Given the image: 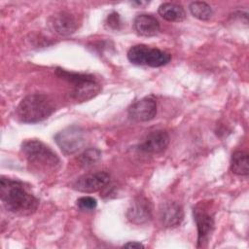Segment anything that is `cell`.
I'll use <instances>...</instances> for the list:
<instances>
[{"label":"cell","mask_w":249,"mask_h":249,"mask_svg":"<svg viewBox=\"0 0 249 249\" xmlns=\"http://www.w3.org/2000/svg\"><path fill=\"white\" fill-rule=\"evenodd\" d=\"M0 198L4 207L18 216L33 214L39 205L38 198L18 180L2 176L0 179Z\"/></svg>","instance_id":"6da1fadb"},{"label":"cell","mask_w":249,"mask_h":249,"mask_svg":"<svg viewBox=\"0 0 249 249\" xmlns=\"http://www.w3.org/2000/svg\"><path fill=\"white\" fill-rule=\"evenodd\" d=\"M55 110L53 101L43 93L26 95L17 107V117L24 124H35L49 118Z\"/></svg>","instance_id":"7a4b0ae2"},{"label":"cell","mask_w":249,"mask_h":249,"mask_svg":"<svg viewBox=\"0 0 249 249\" xmlns=\"http://www.w3.org/2000/svg\"><path fill=\"white\" fill-rule=\"evenodd\" d=\"M20 151L28 163L39 170H53L59 164L57 155L40 140L28 139L23 141Z\"/></svg>","instance_id":"3957f363"},{"label":"cell","mask_w":249,"mask_h":249,"mask_svg":"<svg viewBox=\"0 0 249 249\" xmlns=\"http://www.w3.org/2000/svg\"><path fill=\"white\" fill-rule=\"evenodd\" d=\"M55 73L58 77L73 85L71 94L72 97L78 102L88 101L96 96L101 90L100 85L91 75L69 72L61 68H56Z\"/></svg>","instance_id":"277c9868"},{"label":"cell","mask_w":249,"mask_h":249,"mask_svg":"<svg viewBox=\"0 0 249 249\" xmlns=\"http://www.w3.org/2000/svg\"><path fill=\"white\" fill-rule=\"evenodd\" d=\"M127 58L135 65L161 67L171 60V54L158 48L138 44L128 50Z\"/></svg>","instance_id":"5b68a950"},{"label":"cell","mask_w":249,"mask_h":249,"mask_svg":"<svg viewBox=\"0 0 249 249\" xmlns=\"http://www.w3.org/2000/svg\"><path fill=\"white\" fill-rule=\"evenodd\" d=\"M54 140L63 154L72 155L81 150L85 145V131L79 125H70L57 132Z\"/></svg>","instance_id":"8992f818"},{"label":"cell","mask_w":249,"mask_h":249,"mask_svg":"<svg viewBox=\"0 0 249 249\" xmlns=\"http://www.w3.org/2000/svg\"><path fill=\"white\" fill-rule=\"evenodd\" d=\"M110 181V176L105 171L88 173L78 177L72 183V189L82 193H95L103 189Z\"/></svg>","instance_id":"52a82bcc"},{"label":"cell","mask_w":249,"mask_h":249,"mask_svg":"<svg viewBox=\"0 0 249 249\" xmlns=\"http://www.w3.org/2000/svg\"><path fill=\"white\" fill-rule=\"evenodd\" d=\"M130 120L134 122H149L157 115V101L152 95L145 96L133 102L127 110Z\"/></svg>","instance_id":"ba28073f"},{"label":"cell","mask_w":249,"mask_h":249,"mask_svg":"<svg viewBox=\"0 0 249 249\" xmlns=\"http://www.w3.org/2000/svg\"><path fill=\"white\" fill-rule=\"evenodd\" d=\"M194 219L197 230V247H204L214 230V218L203 207L194 208Z\"/></svg>","instance_id":"9c48e42d"},{"label":"cell","mask_w":249,"mask_h":249,"mask_svg":"<svg viewBox=\"0 0 249 249\" xmlns=\"http://www.w3.org/2000/svg\"><path fill=\"white\" fill-rule=\"evenodd\" d=\"M126 218L135 225L147 223L152 218V204L145 196H137L126 211Z\"/></svg>","instance_id":"30bf717a"},{"label":"cell","mask_w":249,"mask_h":249,"mask_svg":"<svg viewBox=\"0 0 249 249\" xmlns=\"http://www.w3.org/2000/svg\"><path fill=\"white\" fill-rule=\"evenodd\" d=\"M49 26L60 36H69L78 29V21L72 14L62 11L49 18Z\"/></svg>","instance_id":"8fae6325"},{"label":"cell","mask_w":249,"mask_h":249,"mask_svg":"<svg viewBox=\"0 0 249 249\" xmlns=\"http://www.w3.org/2000/svg\"><path fill=\"white\" fill-rule=\"evenodd\" d=\"M159 217L164 228H176L181 225L184 219V211L181 205L176 202L168 201L160 205Z\"/></svg>","instance_id":"7c38bea8"},{"label":"cell","mask_w":249,"mask_h":249,"mask_svg":"<svg viewBox=\"0 0 249 249\" xmlns=\"http://www.w3.org/2000/svg\"><path fill=\"white\" fill-rule=\"evenodd\" d=\"M169 144V136L165 130L158 129L151 131L143 142L139 145V149L147 154H160L163 152Z\"/></svg>","instance_id":"4fadbf2b"},{"label":"cell","mask_w":249,"mask_h":249,"mask_svg":"<svg viewBox=\"0 0 249 249\" xmlns=\"http://www.w3.org/2000/svg\"><path fill=\"white\" fill-rule=\"evenodd\" d=\"M133 28L137 35L152 37L160 32V25L159 20L152 15L141 14L136 16L133 20Z\"/></svg>","instance_id":"5bb4252c"},{"label":"cell","mask_w":249,"mask_h":249,"mask_svg":"<svg viewBox=\"0 0 249 249\" xmlns=\"http://www.w3.org/2000/svg\"><path fill=\"white\" fill-rule=\"evenodd\" d=\"M159 15L165 20L171 22H181L186 18V13L184 8L175 3H162L159 7Z\"/></svg>","instance_id":"9a60e30c"},{"label":"cell","mask_w":249,"mask_h":249,"mask_svg":"<svg viewBox=\"0 0 249 249\" xmlns=\"http://www.w3.org/2000/svg\"><path fill=\"white\" fill-rule=\"evenodd\" d=\"M231 170L233 174L239 176H247L249 173L248 165V153L245 151L237 150L231 155Z\"/></svg>","instance_id":"2e32d148"},{"label":"cell","mask_w":249,"mask_h":249,"mask_svg":"<svg viewBox=\"0 0 249 249\" xmlns=\"http://www.w3.org/2000/svg\"><path fill=\"white\" fill-rule=\"evenodd\" d=\"M189 10L193 17L199 20H208L213 15L212 8L206 2L194 1L189 5Z\"/></svg>","instance_id":"e0dca14e"},{"label":"cell","mask_w":249,"mask_h":249,"mask_svg":"<svg viewBox=\"0 0 249 249\" xmlns=\"http://www.w3.org/2000/svg\"><path fill=\"white\" fill-rule=\"evenodd\" d=\"M100 157H101V152L98 149L89 148L79 156V162L82 166L89 167L93 165L96 161H98Z\"/></svg>","instance_id":"ac0fdd59"},{"label":"cell","mask_w":249,"mask_h":249,"mask_svg":"<svg viewBox=\"0 0 249 249\" xmlns=\"http://www.w3.org/2000/svg\"><path fill=\"white\" fill-rule=\"evenodd\" d=\"M76 205L81 210H93L97 206V201L91 196H81L77 199Z\"/></svg>","instance_id":"d6986e66"},{"label":"cell","mask_w":249,"mask_h":249,"mask_svg":"<svg viewBox=\"0 0 249 249\" xmlns=\"http://www.w3.org/2000/svg\"><path fill=\"white\" fill-rule=\"evenodd\" d=\"M105 23L110 29H114V30L120 29V27L122 25V20H121L120 15L117 12H112L111 14L108 15Z\"/></svg>","instance_id":"ffe728a7"},{"label":"cell","mask_w":249,"mask_h":249,"mask_svg":"<svg viewBox=\"0 0 249 249\" xmlns=\"http://www.w3.org/2000/svg\"><path fill=\"white\" fill-rule=\"evenodd\" d=\"M123 247H125V248H144V245L140 242H137V241H129V242L124 244Z\"/></svg>","instance_id":"44dd1931"},{"label":"cell","mask_w":249,"mask_h":249,"mask_svg":"<svg viewBox=\"0 0 249 249\" xmlns=\"http://www.w3.org/2000/svg\"><path fill=\"white\" fill-rule=\"evenodd\" d=\"M130 4L133 5V6L141 8V7L147 6L149 4V1H132V2H130Z\"/></svg>","instance_id":"7402d4cb"}]
</instances>
